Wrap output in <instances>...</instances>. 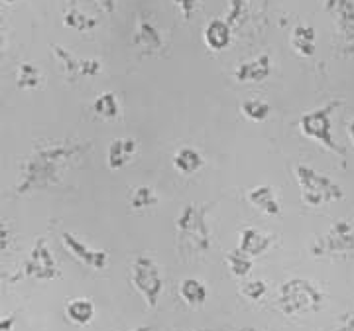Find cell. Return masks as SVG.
Wrapping results in <instances>:
<instances>
[{
	"label": "cell",
	"mask_w": 354,
	"mask_h": 331,
	"mask_svg": "<svg viewBox=\"0 0 354 331\" xmlns=\"http://www.w3.org/2000/svg\"><path fill=\"white\" fill-rule=\"evenodd\" d=\"M136 150H138V142L134 138H114L106 150L109 170H122L134 158Z\"/></svg>",
	"instance_id": "18"
},
{
	"label": "cell",
	"mask_w": 354,
	"mask_h": 331,
	"mask_svg": "<svg viewBox=\"0 0 354 331\" xmlns=\"http://www.w3.org/2000/svg\"><path fill=\"white\" fill-rule=\"evenodd\" d=\"M295 179L301 191V199L309 207H321V205L335 204L344 197L342 188L325 174H319L311 166H295Z\"/></svg>",
	"instance_id": "4"
},
{
	"label": "cell",
	"mask_w": 354,
	"mask_h": 331,
	"mask_svg": "<svg viewBox=\"0 0 354 331\" xmlns=\"http://www.w3.org/2000/svg\"><path fill=\"white\" fill-rule=\"evenodd\" d=\"M211 205L189 202L183 205L176 219V247L181 260H195L209 253L211 249V229L207 225V215Z\"/></svg>",
	"instance_id": "2"
},
{
	"label": "cell",
	"mask_w": 354,
	"mask_h": 331,
	"mask_svg": "<svg viewBox=\"0 0 354 331\" xmlns=\"http://www.w3.org/2000/svg\"><path fill=\"white\" fill-rule=\"evenodd\" d=\"M323 6L337 28L339 51L342 55H354V2L353 0H325Z\"/></svg>",
	"instance_id": "9"
},
{
	"label": "cell",
	"mask_w": 354,
	"mask_h": 331,
	"mask_svg": "<svg viewBox=\"0 0 354 331\" xmlns=\"http://www.w3.org/2000/svg\"><path fill=\"white\" fill-rule=\"evenodd\" d=\"M20 278H34V280L41 282H50L59 278V268H57V262L51 255L50 247L44 237H39L38 241L34 242L30 255L26 258V262L22 265V270L10 278V282L20 280Z\"/></svg>",
	"instance_id": "8"
},
{
	"label": "cell",
	"mask_w": 354,
	"mask_h": 331,
	"mask_svg": "<svg viewBox=\"0 0 354 331\" xmlns=\"http://www.w3.org/2000/svg\"><path fill=\"white\" fill-rule=\"evenodd\" d=\"M10 242H12V237H10V225L2 221V225H0V253H2V255L8 253Z\"/></svg>",
	"instance_id": "31"
},
{
	"label": "cell",
	"mask_w": 354,
	"mask_h": 331,
	"mask_svg": "<svg viewBox=\"0 0 354 331\" xmlns=\"http://www.w3.org/2000/svg\"><path fill=\"white\" fill-rule=\"evenodd\" d=\"M291 50L301 57H313L317 50V32L313 26L297 24L291 30L290 36Z\"/></svg>",
	"instance_id": "19"
},
{
	"label": "cell",
	"mask_w": 354,
	"mask_h": 331,
	"mask_svg": "<svg viewBox=\"0 0 354 331\" xmlns=\"http://www.w3.org/2000/svg\"><path fill=\"white\" fill-rule=\"evenodd\" d=\"M272 75V57L268 53H260L248 62H242L234 69V81L236 83H262Z\"/></svg>",
	"instance_id": "13"
},
{
	"label": "cell",
	"mask_w": 354,
	"mask_h": 331,
	"mask_svg": "<svg viewBox=\"0 0 354 331\" xmlns=\"http://www.w3.org/2000/svg\"><path fill=\"white\" fill-rule=\"evenodd\" d=\"M260 8H262V0H230L225 20L232 26V30L241 32L260 16Z\"/></svg>",
	"instance_id": "14"
},
{
	"label": "cell",
	"mask_w": 354,
	"mask_h": 331,
	"mask_svg": "<svg viewBox=\"0 0 354 331\" xmlns=\"http://www.w3.org/2000/svg\"><path fill=\"white\" fill-rule=\"evenodd\" d=\"M246 197H248V204L256 207L258 211H262L264 215L278 217L279 211H281L276 190L272 186H266V184L264 186H256L252 190H248Z\"/></svg>",
	"instance_id": "17"
},
{
	"label": "cell",
	"mask_w": 354,
	"mask_h": 331,
	"mask_svg": "<svg viewBox=\"0 0 354 331\" xmlns=\"http://www.w3.org/2000/svg\"><path fill=\"white\" fill-rule=\"evenodd\" d=\"M88 148L91 142L79 141H57L34 148L22 164L16 193L28 195L57 186Z\"/></svg>",
	"instance_id": "1"
},
{
	"label": "cell",
	"mask_w": 354,
	"mask_h": 331,
	"mask_svg": "<svg viewBox=\"0 0 354 331\" xmlns=\"http://www.w3.org/2000/svg\"><path fill=\"white\" fill-rule=\"evenodd\" d=\"M197 331H207V330H197ZM227 331H258V330H254V328H242V330H227Z\"/></svg>",
	"instance_id": "37"
},
{
	"label": "cell",
	"mask_w": 354,
	"mask_h": 331,
	"mask_svg": "<svg viewBox=\"0 0 354 331\" xmlns=\"http://www.w3.org/2000/svg\"><path fill=\"white\" fill-rule=\"evenodd\" d=\"M171 2H174V6L179 10L181 18L187 22V20L193 18V14L197 12V6H199L201 0H171Z\"/></svg>",
	"instance_id": "30"
},
{
	"label": "cell",
	"mask_w": 354,
	"mask_h": 331,
	"mask_svg": "<svg viewBox=\"0 0 354 331\" xmlns=\"http://www.w3.org/2000/svg\"><path fill=\"white\" fill-rule=\"evenodd\" d=\"M158 193L152 186H138L130 193V207L134 211H142V209H150L153 205H158Z\"/></svg>",
	"instance_id": "28"
},
{
	"label": "cell",
	"mask_w": 354,
	"mask_h": 331,
	"mask_svg": "<svg viewBox=\"0 0 354 331\" xmlns=\"http://www.w3.org/2000/svg\"><path fill=\"white\" fill-rule=\"evenodd\" d=\"M44 83V75H41V69L38 65L30 64V62H24V64L18 65L16 69V85L18 89L22 91H34L41 87Z\"/></svg>",
	"instance_id": "25"
},
{
	"label": "cell",
	"mask_w": 354,
	"mask_h": 331,
	"mask_svg": "<svg viewBox=\"0 0 354 331\" xmlns=\"http://www.w3.org/2000/svg\"><path fill=\"white\" fill-rule=\"evenodd\" d=\"M62 242L67 249V253L79 260L81 265H85L91 270H104L109 265V253L106 251H99V249H91L87 242L81 241L77 235L65 231L62 233Z\"/></svg>",
	"instance_id": "11"
},
{
	"label": "cell",
	"mask_w": 354,
	"mask_h": 331,
	"mask_svg": "<svg viewBox=\"0 0 354 331\" xmlns=\"http://www.w3.org/2000/svg\"><path fill=\"white\" fill-rule=\"evenodd\" d=\"M130 282L136 288V292L144 298L148 307L153 310L158 306L160 296L164 292V276H162V268L152 256L138 255L132 260Z\"/></svg>",
	"instance_id": "6"
},
{
	"label": "cell",
	"mask_w": 354,
	"mask_h": 331,
	"mask_svg": "<svg viewBox=\"0 0 354 331\" xmlns=\"http://www.w3.org/2000/svg\"><path fill=\"white\" fill-rule=\"evenodd\" d=\"M179 296L187 306L199 307L207 302L209 290L199 278H183L179 284Z\"/></svg>",
	"instance_id": "22"
},
{
	"label": "cell",
	"mask_w": 354,
	"mask_h": 331,
	"mask_svg": "<svg viewBox=\"0 0 354 331\" xmlns=\"http://www.w3.org/2000/svg\"><path fill=\"white\" fill-rule=\"evenodd\" d=\"M130 331H153L152 325H140V328H134V330Z\"/></svg>",
	"instance_id": "36"
},
{
	"label": "cell",
	"mask_w": 354,
	"mask_h": 331,
	"mask_svg": "<svg viewBox=\"0 0 354 331\" xmlns=\"http://www.w3.org/2000/svg\"><path fill=\"white\" fill-rule=\"evenodd\" d=\"M323 292L307 278H291L279 286L278 306L286 316L313 314L323 306Z\"/></svg>",
	"instance_id": "5"
},
{
	"label": "cell",
	"mask_w": 354,
	"mask_h": 331,
	"mask_svg": "<svg viewBox=\"0 0 354 331\" xmlns=\"http://www.w3.org/2000/svg\"><path fill=\"white\" fill-rule=\"evenodd\" d=\"M171 162H174V168H176L177 172H181V174H185V176H191V174L199 172L203 168V156L201 152H199L197 148H193V146H181V148L174 154Z\"/></svg>",
	"instance_id": "20"
},
{
	"label": "cell",
	"mask_w": 354,
	"mask_h": 331,
	"mask_svg": "<svg viewBox=\"0 0 354 331\" xmlns=\"http://www.w3.org/2000/svg\"><path fill=\"white\" fill-rule=\"evenodd\" d=\"M348 136H351V141L354 144V118L351 120V125H348Z\"/></svg>",
	"instance_id": "35"
},
{
	"label": "cell",
	"mask_w": 354,
	"mask_h": 331,
	"mask_svg": "<svg viewBox=\"0 0 354 331\" xmlns=\"http://www.w3.org/2000/svg\"><path fill=\"white\" fill-rule=\"evenodd\" d=\"M337 331H354V310L342 319V325Z\"/></svg>",
	"instance_id": "34"
},
{
	"label": "cell",
	"mask_w": 354,
	"mask_h": 331,
	"mask_svg": "<svg viewBox=\"0 0 354 331\" xmlns=\"http://www.w3.org/2000/svg\"><path fill=\"white\" fill-rule=\"evenodd\" d=\"M51 51L53 57L57 60V64L64 67L65 75L69 77V81H77V79H91L97 77L102 71V62L97 57H77L75 53L65 50L59 44H51Z\"/></svg>",
	"instance_id": "10"
},
{
	"label": "cell",
	"mask_w": 354,
	"mask_h": 331,
	"mask_svg": "<svg viewBox=\"0 0 354 331\" xmlns=\"http://www.w3.org/2000/svg\"><path fill=\"white\" fill-rule=\"evenodd\" d=\"M106 14H114L116 10V0H95Z\"/></svg>",
	"instance_id": "33"
},
{
	"label": "cell",
	"mask_w": 354,
	"mask_h": 331,
	"mask_svg": "<svg viewBox=\"0 0 354 331\" xmlns=\"http://www.w3.org/2000/svg\"><path fill=\"white\" fill-rule=\"evenodd\" d=\"M309 253L315 258L346 256L354 253V225L346 219L335 221L329 229L313 241V244L309 247Z\"/></svg>",
	"instance_id": "7"
},
{
	"label": "cell",
	"mask_w": 354,
	"mask_h": 331,
	"mask_svg": "<svg viewBox=\"0 0 354 331\" xmlns=\"http://www.w3.org/2000/svg\"><path fill=\"white\" fill-rule=\"evenodd\" d=\"M227 267L232 276L236 278H246L252 270V256L242 253L241 249H234L227 255Z\"/></svg>",
	"instance_id": "27"
},
{
	"label": "cell",
	"mask_w": 354,
	"mask_h": 331,
	"mask_svg": "<svg viewBox=\"0 0 354 331\" xmlns=\"http://www.w3.org/2000/svg\"><path fill=\"white\" fill-rule=\"evenodd\" d=\"M339 107H342L341 99H333L327 105L305 113L299 118V130H301V134L307 136L309 141L317 142L325 150H329V152L344 158L346 150L342 146H339V142L335 141V136H333V115L337 113Z\"/></svg>",
	"instance_id": "3"
},
{
	"label": "cell",
	"mask_w": 354,
	"mask_h": 331,
	"mask_svg": "<svg viewBox=\"0 0 354 331\" xmlns=\"http://www.w3.org/2000/svg\"><path fill=\"white\" fill-rule=\"evenodd\" d=\"M64 26L69 28V30L87 34V32H93V30L99 28V20L95 16H88L83 10H79L75 6H71V8H67L64 12Z\"/></svg>",
	"instance_id": "23"
},
{
	"label": "cell",
	"mask_w": 354,
	"mask_h": 331,
	"mask_svg": "<svg viewBox=\"0 0 354 331\" xmlns=\"http://www.w3.org/2000/svg\"><path fill=\"white\" fill-rule=\"evenodd\" d=\"M266 292H268V286H266L264 280H248L241 286V294L246 300H250V302L262 300Z\"/></svg>",
	"instance_id": "29"
},
{
	"label": "cell",
	"mask_w": 354,
	"mask_h": 331,
	"mask_svg": "<svg viewBox=\"0 0 354 331\" xmlns=\"http://www.w3.org/2000/svg\"><path fill=\"white\" fill-rule=\"evenodd\" d=\"M132 46L146 57L158 55L164 50V34L160 32V28L153 24L150 18L138 16L134 32H132Z\"/></svg>",
	"instance_id": "12"
},
{
	"label": "cell",
	"mask_w": 354,
	"mask_h": 331,
	"mask_svg": "<svg viewBox=\"0 0 354 331\" xmlns=\"http://www.w3.org/2000/svg\"><path fill=\"white\" fill-rule=\"evenodd\" d=\"M14 323H16V318L14 314H8L4 318L0 319V331H14Z\"/></svg>",
	"instance_id": "32"
},
{
	"label": "cell",
	"mask_w": 354,
	"mask_h": 331,
	"mask_svg": "<svg viewBox=\"0 0 354 331\" xmlns=\"http://www.w3.org/2000/svg\"><path fill=\"white\" fill-rule=\"evenodd\" d=\"M241 113L252 123H264L272 115V105L264 99H246L241 102Z\"/></svg>",
	"instance_id": "26"
},
{
	"label": "cell",
	"mask_w": 354,
	"mask_h": 331,
	"mask_svg": "<svg viewBox=\"0 0 354 331\" xmlns=\"http://www.w3.org/2000/svg\"><path fill=\"white\" fill-rule=\"evenodd\" d=\"M232 36H234V30L225 18H213L211 22H207L205 30H203L205 46L215 53L228 50L232 44Z\"/></svg>",
	"instance_id": "15"
},
{
	"label": "cell",
	"mask_w": 354,
	"mask_h": 331,
	"mask_svg": "<svg viewBox=\"0 0 354 331\" xmlns=\"http://www.w3.org/2000/svg\"><path fill=\"white\" fill-rule=\"evenodd\" d=\"M274 244V237L262 233V231L254 229V227H244L241 231V241H239V249L248 256H262L264 253L270 251V247Z\"/></svg>",
	"instance_id": "16"
},
{
	"label": "cell",
	"mask_w": 354,
	"mask_h": 331,
	"mask_svg": "<svg viewBox=\"0 0 354 331\" xmlns=\"http://www.w3.org/2000/svg\"><path fill=\"white\" fill-rule=\"evenodd\" d=\"M65 316L75 325H88L95 318V304L88 298H73L65 306Z\"/></svg>",
	"instance_id": "21"
},
{
	"label": "cell",
	"mask_w": 354,
	"mask_h": 331,
	"mask_svg": "<svg viewBox=\"0 0 354 331\" xmlns=\"http://www.w3.org/2000/svg\"><path fill=\"white\" fill-rule=\"evenodd\" d=\"M93 113L102 120H116L120 116V102L113 91H104L93 101Z\"/></svg>",
	"instance_id": "24"
},
{
	"label": "cell",
	"mask_w": 354,
	"mask_h": 331,
	"mask_svg": "<svg viewBox=\"0 0 354 331\" xmlns=\"http://www.w3.org/2000/svg\"><path fill=\"white\" fill-rule=\"evenodd\" d=\"M4 4H14V2H18V0H2Z\"/></svg>",
	"instance_id": "38"
}]
</instances>
